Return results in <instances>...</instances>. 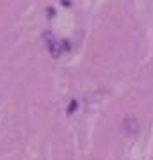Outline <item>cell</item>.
Instances as JSON below:
<instances>
[{
    "label": "cell",
    "instance_id": "1",
    "mask_svg": "<svg viewBox=\"0 0 153 160\" xmlns=\"http://www.w3.org/2000/svg\"><path fill=\"white\" fill-rule=\"evenodd\" d=\"M123 132L126 133H137L139 132V121L134 116H126L123 119Z\"/></svg>",
    "mask_w": 153,
    "mask_h": 160
}]
</instances>
